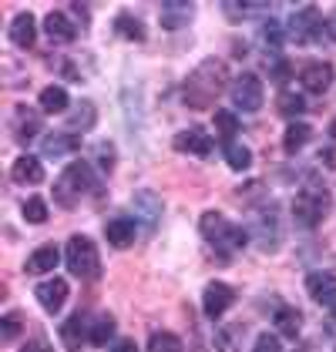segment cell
Wrapping results in <instances>:
<instances>
[{
	"instance_id": "cell-15",
	"label": "cell",
	"mask_w": 336,
	"mask_h": 352,
	"mask_svg": "<svg viewBox=\"0 0 336 352\" xmlns=\"http://www.w3.org/2000/svg\"><path fill=\"white\" fill-rule=\"evenodd\" d=\"M105 235H108V245H114V248H132L138 239V221L135 218H112Z\"/></svg>"
},
{
	"instance_id": "cell-29",
	"label": "cell",
	"mask_w": 336,
	"mask_h": 352,
	"mask_svg": "<svg viewBox=\"0 0 336 352\" xmlns=\"http://www.w3.org/2000/svg\"><path fill=\"white\" fill-rule=\"evenodd\" d=\"M114 28H118L121 37H128V41H145V24H141L138 17H132V14H118Z\"/></svg>"
},
{
	"instance_id": "cell-6",
	"label": "cell",
	"mask_w": 336,
	"mask_h": 352,
	"mask_svg": "<svg viewBox=\"0 0 336 352\" xmlns=\"http://www.w3.org/2000/svg\"><path fill=\"white\" fill-rule=\"evenodd\" d=\"M323 34H326V24H323V17H319V10H316L313 3L300 7V10L293 14V21H289V37H293L296 44H316Z\"/></svg>"
},
{
	"instance_id": "cell-21",
	"label": "cell",
	"mask_w": 336,
	"mask_h": 352,
	"mask_svg": "<svg viewBox=\"0 0 336 352\" xmlns=\"http://www.w3.org/2000/svg\"><path fill=\"white\" fill-rule=\"evenodd\" d=\"M94 121H98V108H94L91 101H81L78 108L67 114V131L84 135V131H91V128H94Z\"/></svg>"
},
{
	"instance_id": "cell-22",
	"label": "cell",
	"mask_w": 336,
	"mask_h": 352,
	"mask_svg": "<svg viewBox=\"0 0 336 352\" xmlns=\"http://www.w3.org/2000/svg\"><path fill=\"white\" fill-rule=\"evenodd\" d=\"M71 104V98H67V91L61 87V84H48L44 91H41V111L44 114H64Z\"/></svg>"
},
{
	"instance_id": "cell-27",
	"label": "cell",
	"mask_w": 336,
	"mask_h": 352,
	"mask_svg": "<svg viewBox=\"0 0 336 352\" xmlns=\"http://www.w3.org/2000/svg\"><path fill=\"white\" fill-rule=\"evenodd\" d=\"M306 141H309V124H303V121H293V124L286 128V135H282V148H286L289 155H296Z\"/></svg>"
},
{
	"instance_id": "cell-39",
	"label": "cell",
	"mask_w": 336,
	"mask_h": 352,
	"mask_svg": "<svg viewBox=\"0 0 336 352\" xmlns=\"http://www.w3.org/2000/svg\"><path fill=\"white\" fill-rule=\"evenodd\" d=\"M289 71H293V67H289V60H276V64H273V81H286V78H289Z\"/></svg>"
},
{
	"instance_id": "cell-41",
	"label": "cell",
	"mask_w": 336,
	"mask_h": 352,
	"mask_svg": "<svg viewBox=\"0 0 336 352\" xmlns=\"http://www.w3.org/2000/svg\"><path fill=\"white\" fill-rule=\"evenodd\" d=\"M24 352H51V349L44 346V336H37V339H34V342H30V346H28Z\"/></svg>"
},
{
	"instance_id": "cell-2",
	"label": "cell",
	"mask_w": 336,
	"mask_h": 352,
	"mask_svg": "<svg viewBox=\"0 0 336 352\" xmlns=\"http://www.w3.org/2000/svg\"><path fill=\"white\" fill-rule=\"evenodd\" d=\"M94 188V171L87 162H71L54 182V205L61 208H74L81 201V195Z\"/></svg>"
},
{
	"instance_id": "cell-30",
	"label": "cell",
	"mask_w": 336,
	"mask_h": 352,
	"mask_svg": "<svg viewBox=\"0 0 336 352\" xmlns=\"http://www.w3.org/2000/svg\"><path fill=\"white\" fill-rule=\"evenodd\" d=\"M182 339L175 336V332H155L151 339H148V352H182Z\"/></svg>"
},
{
	"instance_id": "cell-20",
	"label": "cell",
	"mask_w": 336,
	"mask_h": 352,
	"mask_svg": "<svg viewBox=\"0 0 336 352\" xmlns=\"http://www.w3.org/2000/svg\"><path fill=\"white\" fill-rule=\"evenodd\" d=\"M10 44L14 47H34V41H37V24H34V17L30 14H17L14 21H10Z\"/></svg>"
},
{
	"instance_id": "cell-1",
	"label": "cell",
	"mask_w": 336,
	"mask_h": 352,
	"mask_svg": "<svg viewBox=\"0 0 336 352\" xmlns=\"http://www.w3.org/2000/svg\"><path fill=\"white\" fill-rule=\"evenodd\" d=\"M222 91H225V64L216 60V57H205L196 71L189 74V81L182 87V98H185L189 108L202 111V108H209Z\"/></svg>"
},
{
	"instance_id": "cell-24",
	"label": "cell",
	"mask_w": 336,
	"mask_h": 352,
	"mask_svg": "<svg viewBox=\"0 0 336 352\" xmlns=\"http://www.w3.org/2000/svg\"><path fill=\"white\" fill-rule=\"evenodd\" d=\"M14 121H17V128H14V138H17V141H30V138H37V131H41V118L28 108H17Z\"/></svg>"
},
{
	"instance_id": "cell-43",
	"label": "cell",
	"mask_w": 336,
	"mask_h": 352,
	"mask_svg": "<svg viewBox=\"0 0 336 352\" xmlns=\"http://www.w3.org/2000/svg\"><path fill=\"white\" fill-rule=\"evenodd\" d=\"M326 34L336 41V17H330V21H326Z\"/></svg>"
},
{
	"instance_id": "cell-33",
	"label": "cell",
	"mask_w": 336,
	"mask_h": 352,
	"mask_svg": "<svg viewBox=\"0 0 336 352\" xmlns=\"http://www.w3.org/2000/svg\"><path fill=\"white\" fill-rule=\"evenodd\" d=\"M21 329H24L21 312H7V316L0 319V339H3V342H14V339L21 336Z\"/></svg>"
},
{
	"instance_id": "cell-38",
	"label": "cell",
	"mask_w": 336,
	"mask_h": 352,
	"mask_svg": "<svg viewBox=\"0 0 336 352\" xmlns=\"http://www.w3.org/2000/svg\"><path fill=\"white\" fill-rule=\"evenodd\" d=\"M98 162H101V168H112L114 164V148L112 144H98Z\"/></svg>"
},
{
	"instance_id": "cell-9",
	"label": "cell",
	"mask_w": 336,
	"mask_h": 352,
	"mask_svg": "<svg viewBox=\"0 0 336 352\" xmlns=\"http://www.w3.org/2000/svg\"><path fill=\"white\" fill-rule=\"evenodd\" d=\"M306 292L316 305L336 309V275L333 272H313V275H306Z\"/></svg>"
},
{
	"instance_id": "cell-7",
	"label": "cell",
	"mask_w": 336,
	"mask_h": 352,
	"mask_svg": "<svg viewBox=\"0 0 336 352\" xmlns=\"http://www.w3.org/2000/svg\"><path fill=\"white\" fill-rule=\"evenodd\" d=\"M132 208H135V221H141V232L151 235L158 228V221H162V198L155 191L141 188L132 195Z\"/></svg>"
},
{
	"instance_id": "cell-11",
	"label": "cell",
	"mask_w": 336,
	"mask_h": 352,
	"mask_svg": "<svg viewBox=\"0 0 336 352\" xmlns=\"http://www.w3.org/2000/svg\"><path fill=\"white\" fill-rule=\"evenodd\" d=\"M300 81H303V87H306L309 94L330 91V84H333V64H326V60H309V64H303V71H300Z\"/></svg>"
},
{
	"instance_id": "cell-10",
	"label": "cell",
	"mask_w": 336,
	"mask_h": 352,
	"mask_svg": "<svg viewBox=\"0 0 336 352\" xmlns=\"http://www.w3.org/2000/svg\"><path fill=\"white\" fill-rule=\"evenodd\" d=\"M232 302H235V292H232L225 282H209V285H205L202 309H205V316H209V319H219V316H225V312L232 309Z\"/></svg>"
},
{
	"instance_id": "cell-8",
	"label": "cell",
	"mask_w": 336,
	"mask_h": 352,
	"mask_svg": "<svg viewBox=\"0 0 336 352\" xmlns=\"http://www.w3.org/2000/svg\"><path fill=\"white\" fill-rule=\"evenodd\" d=\"M232 101L239 111H259L262 101H266V87L255 74H239L235 84H232Z\"/></svg>"
},
{
	"instance_id": "cell-37",
	"label": "cell",
	"mask_w": 336,
	"mask_h": 352,
	"mask_svg": "<svg viewBox=\"0 0 336 352\" xmlns=\"http://www.w3.org/2000/svg\"><path fill=\"white\" fill-rule=\"evenodd\" d=\"M262 41H266L269 47H280V44H282V30H280V21H269V24L262 28Z\"/></svg>"
},
{
	"instance_id": "cell-40",
	"label": "cell",
	"mask_w": 336,
	"mask_h": 352,
	"mask_svg": "<svg viewBox=\"0 0 336 352\" xmlns=\"http://www.w3.org/2000/svg\"><path fill=\"white\" fill-rule=\"evenodd\" d=\"M108 352H138V346H135L132 339H118V342L108 346Z\"/></svg>"
},
{
	"instance_id": "cell-13",
	"label": "cell",
	"mask_w": 336,
	"mask_h": 352,
	"mask_svg": "<svg viewBox=\"0 0 336 352\" xmlns=\"http://www.w3.org/2000/svg\"><path fill=\"white\" fill-rule=\"evenodd\" d=\"M175 151L196 155V158H209V155H212V138L205 135L202 128H189V131L175 135Z\"/></svg>"
},
{
	"instance_id": "cell-14",
	"label": "cell",
	"mask_w": 336,
	"mask_h": 352,
	"mask_svg": "<svg viewBox=\"0 0 336 352\" xmlns=\"http://www.w3.org/2000/svg\"><path fill=\"white\" fill-rule=\"evenodd\" d=\"M78 148H81V138L74 135V131H54V135H48L41 141V155H48V158L74 155Z\"/></svg>"
},
{
	"instance_id": "cell-16",
	"label": "cell",
	"mask_w": 336,
	"mask_h": 352,
	"mask_svg": "<svg viewBox=\"0 0 336 352\" xmlns=\"http://www.w3.org/2000/svg\"><path fill=\"white\" fill-rule=\"evenodd\" d=\"M158 14H162V28L178 30V28H185V24L196 17V7H192V3H185V0H165Z\"/></svg>"
},
{
	"instance_id": "cell-36",
	"label": "cell",
	"mask_w": 336,
	"mask_h": 352,
	"mask_svg": "<svg viewBox=\"0 0 336 352\" xmlns=\"http://www.w3.org/2000/svg\"><path fill=\"white\" fill-rule=\"evenodd\" d=\"M252 352H282V342L276 339V336L262 332V336L255 339V346H252Z\"/></svg>"
},
{
	"instance_id": "cell-32",
	"label": "cell",
	"mask_w": 336,
	"mask_h": 352,
	"mask_svg": "<svg viewBox=\"0 0 336 352\" xmlns=\"http://www.w3.org/2000/svg\"><path fill=\"white\" fill-rule=\"evenodd\" d=\"M21 215L28 218L30 225H44L48 221V201L44 198H28L24 208H21Z\"/></svg>"
},
{
	"instance_id": "cell-44",
	"label": "cell",
	"mask_w": 336,
	"mask_h": 352,
	"mask_svg": "<svg viewBox=\"0 0 336 352\" xmlns=\"http://www.w3.org/2000/svg\"><path fill=\"white\" fill-rule=\"evenodd\" d=\"M330 138L336 141V118H333V124H330Z\"/></svg>"
},
{
	"instance_id": "cell-23",
	"label": "cell",
	"mask_w": 336,
	"mask_h": 352,
	"mask_svg": "<svg viewBox=\"0 0 336 352\" xmlns=\"http://www.w3.org/2000/svg\"><path fill=\"white\" fill-rule=\"evenodd\" d=\"M114 332H118V322H114L112 316H98L91 329H87V342L91 346H108L114 339Z\"/></svg>"
},
{
	"instance_id": "cell-31",
	"label": "cell",
	"mask_w": 336,
	"mask_h": 352,
	"mask_svg": "<svg viewBox=\"0 0 336 352\" xmlns=\"http://www.w3.org/2000/svg\"><path fill=\"white\" fill-rule=\"evenodd\" d=\"M225 162H229L232 171H246L252 164V151L246 144H229V148H225Z\"/></svg>"
},
{
	"instance_id": "cell-26",
	"label": "cell",
	"mask_w": 336,
	"mask_h": 352,
	"mask_svg": "<svg viewBox=\"0 0 336 352\" xmlns=\"http://www.w3.org/2000/svg\"><path fill=\"white\" fill-rule=\"evenodd\" d=\"M242 332H246V325H222L219 332H216V349L219 352H239V342H242Z\"/></svg>"
},
{
	"instance_id": "cell-34",
	"label": "cell",
	"mask_w": 336,
	"mask_h": 352,
	"mask_svg": "<svg viewBox=\"0 0 336 352\" xmlns=\"http://www.w3.org/2000/svg\"><path fill=\"white\" fill-rule=\"evenodd\" d=\"M280 114H286V118H293V114H303L306 111V101L300 98V94H293V91H282L280 94Z\"/></svg>"
},
{
	"instance_id": "cell-42",
	"label": "cell",
	"mask_w": 336,
	"mask_h": 352,
	"mask_svg": "<svg viewBox=\"0 0 336 352\" xmlns=\"http://www.w3.org/2000/svg\"><path fill=\"white\" fill-rule=\"evenodd\" d=\"M319 155H323V162H326V164H333V168H336V148H323Z\"/></svg>"
},
{
	"instance_id": "cell-28",
	"label": "cell",
	"mask_w": 336,
	"mask_h": 352,
	"mask_svg": "<svg viewBox=\"0 0 336 352\" xmlns=\"http://www.w3.org/2000/svg\"><path fill=\"white\" fill-rule=\"evenodd\" d=\"M276 329H280L286 339H296V336H300V329H303L300 312H296V309H280V312H276Z\"/></svg>"
},
{
	"instance_id": "cell-19",
	"label": "cell",
	"mask_w": 336,
	"mask_h": 352,
	"mask_svg": "<svg viewBox=\"0 0 336 352\" xmlns=\"http://www.w3.org/2000/svg\"><path fill=\"white\" fill-rule=\"evenodd\" d=\"M57 262H61V248H57V245H41V248L30 252L24 269H28L30 275H48V272L57 269Z\"/></svg>"
},
{
	"instance_id": "cell-35",
	"label": "cell",
	"mask_w": 336,
	"mask_h": 352,
	"mask_svg": "<svg viewBox=\"0 0 336 352\" xmlns=\"http://www.w3.org/2000/svg\"><path fill=\"white\" fill-rule=\"evenodd\" d=\"M216 131L222 138H232L239 131V121H235V114L232 111H216Z\"/></svg>"
},
{
	"instance_id": "cell-18",
	"label": "cell",
	"mask_w": 336,
	"mask_h": 352,
	"mask_svg": "<svg viewBox=\"0 0 336 352\" xmlns=\"http://www.w3.org/2000/svg\"><path fill=\"white\" fill-rule=\"evenodd\" d=\"M10 178L17 185H41L44 182V164H41V158H34V155H21L14 162V168H10Z\"/></svg>"
},
{
	"instance_id": "cell-17",
	"label": "cell",
	"mask_w": 336,
	"mask_h": 352,
	"mask_svg": "<svg viewBox=\"0 0 336 352\" xmlns=\"http://www.w3.org/2000/svg\"><path fill=\"white\" fill-rule=\"evenodd\" d=\"M44 34L57 41V44H71L74 37H78V28H74V21L67 17V14H61V10H51L48 17H44Z\"/></svg>"
},
{
	"instance_id": "cell-12",
	"label": "cell",
	"mask_w": 336,
	"mask_h": 352,
	"mask_svg": "<svg viewBox=\"0 0 336 352\" xmlns=\"http://www.w3.org/2000/svg\"><path fill=\"white\" fill-rule=\"evenodd\" d=\"M67 292H71V289H67V282H64V278H48V282H41V285H37V289H34V296H37V302H41V309H44V312H51V316H54V312H61V305H64V302H67Z\"/></svg>"
},
{
	"instance_id": "cell-25",
	"label": "cell",
	"mask_w": 336,
	"mask_h": 352,
	"mask_svg": "<svg viewBox=\"0 0 336 352\" xmlns=\"http://www.w3.org/2000/svg\"><path fill=\"white\" fill-rule=\"evenodd\" d=\"M84 329H87V316H84V312L71 316L67 322L61 325V339H64V346H67V349H78V342H81Z\"/></svg>"
},
{
	"instance_id": "cell-3",
	"label": "cell",
	"mask_w": 336,
	"mask_h": 352,
	"mask_svg": "<svg viewBox=\"0 0 336 352\" xmlns=\"http://www.w3.org/2000/svg\"><path fill=\"white\" fill-rule=\"evenodd\" d=\"M198 228H202L205 242L216 245L225 258H229L235 248H242V245L249 242V232H246V228H239V225H232V221H229L225 215H219V212H205L202 221H198Z\"/></svg>"
},
{
	"instance_id": "cell-5",
	"label": "cell",
	"mask_w": 336,
	"mask_h": 352,
	"mask_svg": "<svg viewBox=\"0 0 336 352\" xmlns=\"http://www.w3.org/2000/svg\"><path fill=\"white\" fill-rule=\"evenodd\" d=\"M330 212V195L323 188H306L296 195V201H293V221L300 225V228H316L323 218Z\"/></svg>"
},
{
	"instance_id": "cell-4",
	"label": "cell",
	"mask_w": 336,
	"mask_h": 352,
	"mask_svg": "<svg viewBox=\"0 0 336 352\" xmlns=\"http://www.w3.org/2000/svg\"><path fill=\"white\" fill-rule=\"evenodd\" d=\"M64 265H67V272H71L74 278H81V282H91V278L101 275L98 248H94V242H91L87 235H74V239L67 242V248H64Z\"/></svg>"
}]
</instances>
